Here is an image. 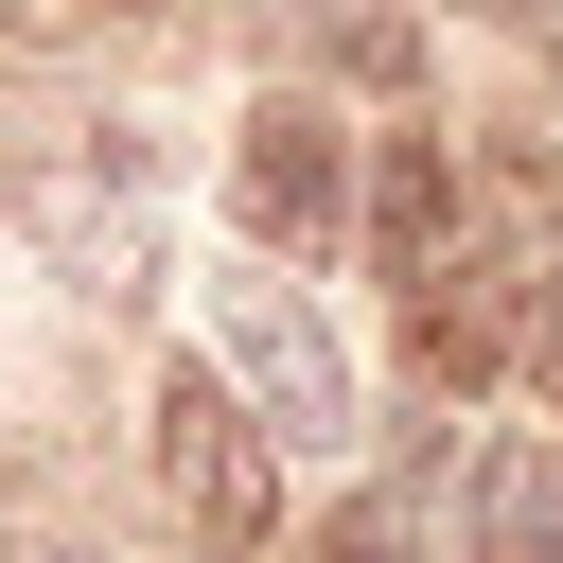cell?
I'll return each mask as SVG.
<instances>
[{"instance_id":"obj_1","label":"cell","mask_w":563,"mask_h":563,"mask_svg":"<svg viewBox=\"0 0 563 563\" xmlns=\"http://www.w3.org/2000/svg\"><path fill=\"white\" fill-rule=\"evenodd\" d=\"M158 493H176V528L194 545H264V510H282V422L229 387V369H158Z\"/></svg>"},{"instance_id":"obj_2","label":"cell","mask_w":563,"mask_h":563,"mask_svg":"<svg viewBox=\"0 0 563 563\" xmlns=\"http://www.w3.org/2000/svg\"><path fill=\"white\" fill-rule=\"evenodd\" d=\"M211 352H229V387L282 440H352V369H334V334H317L299 282H211Z\"/></svg>"},{"instance_id":"obj_3","label":"cell","mask_w":563,"mask_h":563,"mask_svg":"<svg viewBox=\"0 0 563 563\" xmlns=\"http://www.w3.org/2000/svg\"><path fill=\"white\" fill-rule=\"evenodd\" d=\"M229 211H246L264 246H334V211H352L334 123H317V106H246V141H229Z\"/></svg>"},{"instance_id":"obj_4","label":"cell","mask_w":563,"mask_h":563,"mask_svg":"<svg viewBox=\"0 0 563 563\" xmlns=\"http://www.w3.org/2000/svg\"><path fill=\"white\" fill-rule=\"evenodd\" d=\"M18 211H35V246H53V264H88V282H141V246H158V211L123 194V158H106V141L35 158V176H18Z\"/></svg>"},{"instance_id":"obj_5","label":"cell","mask_w":563,"mask_h":563,"mask_svg":"<svg viewBox=\"0 0 563 563\" xmlns=\"http://www.w3.org/2000/svg\"><path fill=\"white\" fill-rule=\"evenodd\" d=\"M510 282H528V264H475V246L405 282V334H422V369H440V387H493V369L528 352V299H510Z\"/></svg>"},{"instance_id":"obj_6","label":"cell","mask_w":563,"mask_h":563,"mask_svg":"<svg viewBox=\"0 0 563 563\" xmlns=\"http://www.w3.org/2000/svg\"><path fill=\"white\" fill-rule=\"evenodd\" d=\"M457 563H563V440H475Z\"/></svg>"},{"instance_id":"obj_7","label":"cell","mask_w":563,"mask_h":563,"mask_svg":"<svg viewBox=\"0 0 563 563\" xmlns=\"http://www.w3.org/2000/svg\"><path fill=\"white\" fill-rule=\"evenodd\" d=\"M369 246H387V282L457 264V176H440V141H387V176H369Z\"/></svg>"},{"instance_id":"obj_8","label":"cell","mask_w":563,"mask_h":563,"mask_svg":"<svg viewBox=\"0 0 563 563\" xmlns=\"http://www.w3.org/2000/svg\"><path fill=\"white\" fill-rule=\"evenodd\" d=\"M405 545H422V510H405V493H352V510H334V545H317V563H405Z\"/></svg>"},{"instance_id":"obj_9","label":"cell","mask_w":563,"mask_h":563,"mask_svg":"<svg viewBox=\"0 0 563 563\" xmlns=\"http://www.w3.org/2000/svg\"><path fill=\"white\" fill-rule=\"evenodd\" d=\"M528 369H545V405H563V264H545V299H528Z\"/></svg>"},{"instance_id":"obj_10","label":"cell","mask_w":563,"mask_h":563,"mask_svg":"<svg viewBox=\"0 0 563 563\" xmlns=\"http://www.w3.org/2000/svg\"><path fill=\"white\" fill-rule=\"evenodd\" d=\"M493 18H545V0H493Z\"/></svg>"}]
</instances>
